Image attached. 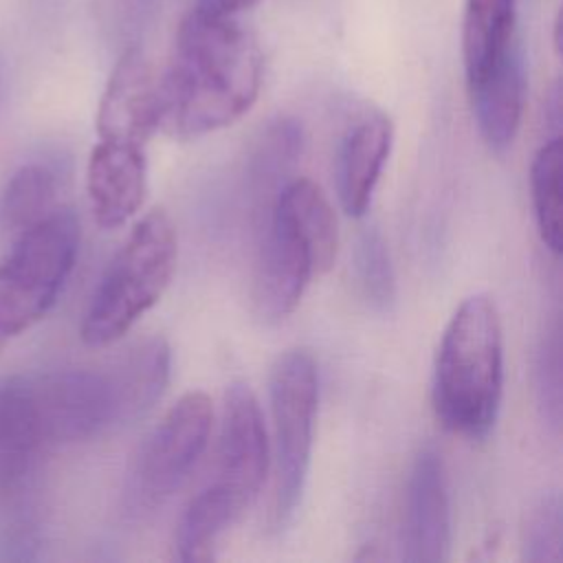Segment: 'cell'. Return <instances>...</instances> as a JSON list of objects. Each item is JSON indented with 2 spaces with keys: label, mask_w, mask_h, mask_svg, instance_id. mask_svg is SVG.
I'll return each mask as SVG.
<instances>
[{
  "label": "cell",
  "mask_w": 563,
  "mask_h": 563,
  "mask_svg": "<svg viewBox=\"0 0 563 563\" xmlns=\"http://www.w3.org/2000/svg\"><path fill=\"white\" fill-rule=\"evenodd\" d=\"M262 53L233 15L191 9L169 64L158 77V128L174 139H198L238 121L257 99Z\"/></svg>",
  "instance_id": "6da1fadb"
},
{
  "label": "cell",
  "mask_w": 563,
  "mask_h": 563,
  "mask_svg": "<svg viewBox=\"0 0 563 563\" xmlns=\"http://www.w3.org/2000/svg\"><path fill=\"white\" fill-rule=\"evenodd\" d=\"M501 394V319L490 297L471 295L451 314L435 352L433 409L446 431L479 440L497 422Z\"/></svg>",
  "instance_id": "7a4b0ae2"
},
{
  "label": "cell",
  "mask_w": 563,
  "mask_h": 563,
  "mask_svg": "<svg viewBox=\"0 0 563 563\" xmlns=\"http://www.w3.org/2000/svg\"><path fill=\"white\" fill-rule=\"evenodd\" d=\"M178 240L165 209L147 211L108 264L81 321V341L106 347L128 334L167 290Z\"/></svg>",
  "instance_id": "3957f363"
},
{
  "label": "cell",
  "mask_w": 563,
  "mask_h": 563,
  "mask_svg": "<svg viewBox=\"0 0 563 563\" xmlns=\"http://www.w3.org/2000/svg\"><path fill=\"white\" fill-rule=\"evenodd\" d=\"M79 235L73 209H53L15 235L0 264V352L53 308L75 266Z\"/></svg>",
  "instance_id": "277c9868"
},
{
  "label": "cell",
  "mask_w": 563,
  "mask_h": 563,
  "mask_svg": "<svg viewBox=\"0 0 563 563\" xmlns=\"http://www.w3.org/2000/svg\"><path fill=\"white\" fill-rule=\"evenodd\" d=\"M213 405L205 391L183 394L134 451L121 488L128 521L154 517L185 484L207 449Z\"/></svg>",
  "instance_id": "5b68a950"
},
{
  "label": "cell",
  "mask_w": 563,
  "mask_h": 563,
  "mask_svg": "<svg viewBox=\"0 0 563 563\" xmlns=\"http://www.w3.org/2000/svg\"><path fill=\"white\" fill-rule=\"evenodd\" d=\"M275 431V490L271 526L284 530L301 504L319 405V372L314 356L303 347L277 356L268 383Z\"/></svg>",
  "instance_id": "8992f818"
},
{
  "label": "cell",
  "mask_w": 563,
  "mask_h": 563,
  "mask_svg": "<svg viewBox=\"0 0 563 563\" xmlns=\"http://www.w3.org/2000/svg\"><path fill=\"white\" fill-rule=\"evenodd\" d=\"M271 464L268 433L253 389L235 380L224 391L213 479L207 484L242 515L257 497Z\"/></svg>",
  "instance_id": "52a82bcc"
},
{
  "label": "cell",
  "mask_w": 563,
  "mask_h": 563,
  "mask_svg": "<svg viewBox=\"0 0 563 563\" xmlns=\"http://www.w3.org/2000/svg\"><path fill=\"white\" fill-rule=\"evenodd\" d=\"M314 275L319 268L312 249L282 213L271 209L253 268V314L266 325L282 323L295 312Z\"/></svg>",
  "instance_id": "ba28073f"
},
{
  "label": "cell",
  "mask_w": 563,
  "mask_h": 563,
  "mask_svg": "<svg viewBox=\"0 0 563 563\" xmlns=\"http://www.w3.org/2000/svg\"><path fill=\"white\" fill-rule=\"evenodd\" d=\"M451 550V499L442 455L424 446L413 460L402 519V559L440 563Z\"/></svg>",
  "instance_id": "9c48e42d"
},
{
  "label": "cell",
  "mask_w": 563,
  "mask_h": 563,
  "mask_svg": "<svg viewBox=\"0 0 563 563\" xmlns=\"http://www.w3.org/2000/svg\"><path fill=\"white\" fill-rule=\"evenodd\" d=\"M158 130V77L141 48H128L114 64L97 108L99 141L145 147Z\"/></svg>",
  "instance_id": "30bf717a"
},
{
  "label": "cell",
  "mask_w": 563,
  "mask_h": 563,
  "mask_svg": "<svg viewBox=\"0 0 563 563\" xmlns=\"http://www.w3.org/2000/svg\"><path fill=\"white\" fill-rule=\"evenodd\" d=\"M86 191L99 227L117 229L125 224L141 209L147 194L145 147L99 141L88 158Z\"/></svg>",
  "instance_id": "8fae6325"
},
{
  "label": "cell",
  "mask_w": 563,
  "mask_h": 563,
  "mask_svg": "<svg viewBox=\"0 0 563 563\" xmlns=\"http://www.w3.org/2000/svg\"><path fill=\"white\" fill-rule=\"evenodd\" d=\"M477 130L493 152H506L521 123L526 101V62L519 40L477 81L468 84Z\"/></svg>",
  "instance_id": "7c38bea8"
},
{
  "label": "cell",
  "mask_w": 563,
  "mask_h": 563,
  "mask_svg": "<svg viewBox=\"0 0 563 563\" xmlns=\"http://www.w3.org/2000/svg\"><path fill=\"white\" fill-rule=\"evenodd\" d=\"M394 143V128L385 114H367L343 136L336 154V194L352 218L367 213Z\"/></svg>",
  "instance_id": "4fadbf2b"
},
{
  "label": "cell",
  "mask_w": 563,
  "mask_h": 563,
  "mask_svg": "<svg viewBox=\"0 0 563 563\" xmlns=\"http://www.w3.org/2000/svg\"><path fill=\"white\" fill-rule=\"evenodd\" d=\"M26 376L0 383V495L26 486L44 451Z\"/></svg>",
  "instance_id": "5bb4252c"
},
{
  "label": "cell",
  "mask_w": 563,
  "mask_h": 563,
  "mask_svg": "<svg viewBox=\"0 0 563 563\" xmlns=\"http://www.w3.org/2000/svg\"><path fill=\"white\" fill-rule=\"evenodd\" d=\"M303 147L306 136L297 119L279 117L260 132L246 167L251 200L260 218H266L277 194L292 178Z\"/></svg>",
  "instance_id": "9a60e30c"
},
{
  "label": "cell",
  "mask_w": 563,
  "mask_h": 563,
  "mask_svg": "<svg viewBox=\"0 0 563 563\" xmlns=\"http://www.w3.org/2000/svg\"><path fill=\"white\" fill-rule=\"evenodd\" d=\"M517 0H466L462 59L466 86L477 81L517 42Z\"/></svg>",
  "instance_id": "2e32d148"
},
{
  "label": "cell",
  "mask_w": 563,
  "mask_h": 563,
  "mask_svg": "<svg viewBox=\"0 0 563 563\" xmlns=\"http://www.w3.org/2000/svg\"><path fill=\"white\" fill-rule=\"evenodd\" d=\"M271 209L282 213L308 242L319 275L330 271L339 249V229L334 209L321 187L306 176H292L282 187Z\"/></svg>",
  "instance_id": "e0dca14e"
},
{
  "label": "cell",
  "mask_w": 563,
  "mask_h": 563,
  "mask_svg": "<svg viewBox=\"0 0 563 563\" xmlns=\"http://www.w3.org/2000/svg\"><path fill=\"white\" fill-rule=\"evenodd\" d=\"M55 174L42 163L20 165L0 194V227L7 233H22L55 207Z\"/></svg>",
  "instance_id": "ac0fdd59"
},
{
  "label": "cell",
  "mask_w": 563,
  "mask_h": 563,
  "mask_svg": "<svg viewBox=\"0 0 563 563\" xmlns=\"http://www.w3.org/2000/svg\"><path fill=\"white\" fill-rule=\"evenodd\" d=\"M561 136L548 139L530 165V196L534 222L545 249L559 257L561 255Z\"/></svg>",
  "instance_id": "d6986e66"
},
{
  "label": "cell",
  "mask_w": 563,
  "mask_h": 563,
  "mask_svg": "<svg viewBox=\"0 0 563 563\" xmlns=\"http://www.w3.org/2000/svg\"><path fill=\"white\" fill-rule=\"evenodd\" d=\"M354 277L361 297L374 310H389L396 299V273L383 233L365 229L354 249Z\"/></svg>",
  "instance_id": "ffe728a7"
},
{
  "label": "cell",
  "mask_w": 563,
  "mask_h": 563,
  "mask_svg": "<svg viewBox=\"0 0 563 563\" xmlns=\"http://www.w3.org/2000/svg\"><path fill=\"white\" fill-rule=\"evenodd\" d=\"M561 499L556 493L543 495L523 523V559L530 563H554L561 559Z\"/></svg>",
  "instance_id": "44dd1931"
},
{
  "label": "cell",
  "mask_w": 563,
  "mask_h": 563,
  "mask_svg": "<svg viewBox=\"0 0 563 563\" xmlns=\"http://www.w3.org/2000/svg\"><path fill=\"white\" fill-rule=\"evenodd\" d=\"M537 394L543 416L550 424L559 427L561 420V358L556 332L543 343L537 361Z\"/></svg>",
  "instance_id": "7402d4cb"
},
{
  "label": "cell",
  "mask_w": 563,
  "mask_h": 563,
  "mask_svg": "<svg viewBox=\"0 0 563 563\" xmlns=\"http://www.w3.org/2000/svg\"><path fill=\"white\" fill-rule=\"evenodd\" d=\"M260 0H196L191 9L209 13V15H233L255 7Z\"/></svg>",
  "instance_id": "603a6c76"
}]
</instances>
